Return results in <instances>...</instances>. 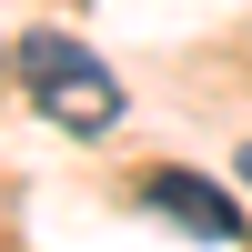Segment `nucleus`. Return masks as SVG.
Returning <instances> with one entry per match:
<instances>
[{
  "label": "nucleus",
  "mask_w": 252,
  "mask_h": 252,
  "mask_svg": "<svg viewBox=\"0 0 252 252\" xmlns=\"http://www.w3.org/2000/svg\"><path fill=\"white\" fill-rule=\"evenodd\" d=\"M152 212H161V222H182V232H202V242H242L232 192H212L202 172H152Z\"/></svg>",
  "instance_id": "f03ea898"
},
{
  "label": "nucleus",
  "mask_w": 252,
  "mask_h": 252,
  "mask_svg": "<svg viewBox=\"0 0 252 252\" xmlns=\"http://www.w3.org/2000/svg\"><path fill=\"white\" fill-rule=\"evenodd\" d=\"M232 172H242V192H252V152H242V161H232Z\"/></svg>",
  "instance_id": "7ed1b4c3"
},
{
  "label": "nucleus",
  "mask_w": 252,
  "mask_h": 252,
  "mask_svg": "<svg viewBox=\"0 0 252 252\" xmlns=\"http://www.w3.org/2000/svg\"><path fill=\"white\" fill-rule=\"evenodd\" d=\"M10 71H20V91L40 101V121H61V131H111V121H121V81H111V61L81 51L71 31H20Z\"/></svg>",
  "instance_id": "f257e3e1"
}]
</instances>
